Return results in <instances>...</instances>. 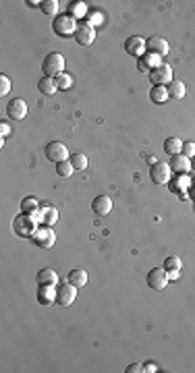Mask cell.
I'll use <instances>...</instances> for the list:
<instances>
[{"label":"cell","mask_w":195,"mask_h":373,"mask_svg":"<svg viewBox=\"0 0 195 373\" xmlns=\"http://www.w3.org/2000/svg\"><path fill=\"white\" fill-rule=\"evenodd\" d=\"M170 166L164 164V162H154L152 168H150V179L154 185H166L170 181Z\"/></svg>","instance_id":"cell-8"},{"label":"cell","mask_w":195,"mask_h":373,"mask_svg":"<svg viewBox=\"0 0 195 373\" xmlns=\"http://www.w3.org/2000/svg\"><path fill=\"white\" fill-rule=\"evenodd\" d=\"M75 299H77V286H73L71 282L56 284V305L68 307L75 303Z\"/></svg>","instance_id":"cell-4"},{"label":"cell","mask_w":195,"mask_h":373,"mask_svg":"<svg viewBox=\"0 0 195 373\" xmlns=\"http://www.w3.org/2000/svg\"><path fill=\"white\" fill-rule=\"evenodd\" d=\"M77 19H73L71 15H59L54 21H52V31L56 33L59 38H68V36H75L77 31Z\"/></svg>","instance_id":"cell-3"},{"label":"cell","mask_w":195,"mask_h":373,"mask_svg":"<svg viewBox=\"0 0 195 373\" xmlns=\"http://www.w3.org/2000/svg\"><path fill=\"white\" fill-rule=\"evenodd\" d=\"M147 77H150L152 85H164L166 87L170 81H173V68H170V64H160Z\"/></svg>","instance_id":"cell-10"},{"label":"cell","mask_w":195,"mask_h":373,"mask_svg":"<svg viewBox=\"0 0 195 373\" xmlns=\"http://www.w3.org/2000/svg\"><path fill=\"white\" fill-rule=\"evenodd\" d=\"M170 170H175V172H181V174H187L189 170H191V160L187 158V156H183V154H179V156H173L170 158Z\"/></svg>","instance_id":"cell-17"},{"label":"cell","mask_w":195,"mask_h":373,"mask_svg":"<svg viewBox=\"0 0 195 373\" xmlns=\"http://www.w3.org/2000/svg\"><path fill=\"white\" fill-rule=\"evenodd\" d=\"M162 267L166 272H181L183 270V261H181V257H166Z\"/></svg>","instance_id":"cell-29"},{"label":"cell","mask_w":195,"mask_h":373,"mask_svg":"<svg viewBox=\"0 0 195 373\" xmlns=\"http://www.w3.org/2000/svg\"><path fill=\"white\" fill-rule=\"evenodd\" d=\"M56 222H59V209L46 205L44 207V224L42 226H54Z\"/></svg>","instance_id":"cell-25"},{"label":"cell","mask_w":195,"mask_h":373,"mask_svg":"<svg viewBox=\"0 0 195 373\" xmlns=\"http://www.w3.org/2000/svg\"><path fill=\"white\" fill-rule=\"evenodd\" d=\"M42 71H44V77H52V79L61 77L65 73V56L61 52H50L44 58Z\"/></svg>","instance_id":"cell-2"},{"label":"cell","mask_w":195,"mask_h":373,"mask_svg":"<svg viewBox=\"0 0 195 373\" xmlns=\"http://www.w3.org/2000/svg\"><path fill=\"white\" fill-rule=\"evenodd\" d=\"M38 284H52L56 286L59 284V274L52 267H44V270L38 272Z\"/></svg>","instance_id":"cell-19"},{"label":"cell","mask_w":195,"mask_h":373,"mask_svg":"<svg viewBox=\"0 0 195 373\" xmlns=\"http://www.w3.org/2000/svg\"><path fill=\"white\" fill-rule=\"evenodd\" d=\"M183 156H187L189 160L195 156V143L193 141H183V149H181Z\"/></svg>","instance_id":"cell-32"},{"label":"cell","mask_w":195,"mask_h":373,"mask_svg":"<svg viewBox=\"0 0 195 373\" xmlns=\"http://www.w3.org/2000/svg\"><path fill=\"white\" fill-rule=\"evenodd\" d=\"M31 241L36 243L40 249H50L52 245L56 243V235H54L52 226H38V230L33 232Z\"/></svg>","instance_id":"cell-6"},{"label":"cell","mask_w":195,"mask_h":373,"mask_svg":"<svg viewBox=\"0 0 195 373\" xmlns=\"http://www.w3.org/2000/svg\"><path fill=\"white\" fill-rule=\"evenodd\" d=\"M191 170H195V156L191 158Z\"/></svg>","instance_id":"cell-38"},{"label":"cell","mask_w":195,"mask_h":373,"mask_svg":"<svg viewBox=\"0 0 195 373\" xmlns=\"http://www.w3.org/2000/svg\"><path fill=\"white\" fill-rule=\"evenodd\" d=\"M71 85H73V77H71V75L63 73L61 77H56V87H59L61 91H66V89H71Z\"/></svg>","instance_id":"cell-31"},{"label":"cell","mask_w":195,"mask_h":373,"mask_svg":"<svg viewBox=\"0 0 195 373\" xmlns=\"http://www.w3.org/2000/svg\"><path fill=\"white\" fill-rule=\"evenodd\" d=\"M40 201L36 199V197H25V199L21 201V212L23 214H36L38 209H40Z\"/></svg>","instance_id":"cell-24"},{"label":"cell","mask_w":195,"mask_h":373,"mask_svg":"<svg viewBox=\"0 0 195 373\" xmlns=\"http://www.w3.org/2000/svg\"><path fill=\"white\" fill-rule=\"evenodd\" d=\"M166 274H168V280H175L181 276V272H166Z\"/></svg>","instance_id":"cell-37"},{"label":"cell","mask_w":195,"mask_h":373,"mask_svg":"<svg viewBox=\"0 0 195 373\" xmlns=\"http://www.w3.org/2000/svg\"><path fill=\"white\" fill-rule=\"evenodd\" d=\"M8 133H10V126H8V123L2 121V123H0V137H4V139H6Z\"/></svg>","instance_id":"cell-35"},{"label":"cell","mask_w":195,"mask_h":373,"mask_svg":"<svg viewBox=\"0 0 195 373\" xmlns=\"http://www.w3.org/2000/svg\"><path fill=\"white\" fill-rule=\"evenodd\" d=\"M68 282L77 288H83L87 284V272L83 270V267H75V270L68 272Z\"/></svg>","instance_id":"cell-18"},{"label":"cell","mask_w":195,"mask_h":373,"mask_svg":"<svg viewBox=\"0 0 195 373\" xmlns=\"http://www.w3.org/2000/svg\"><path fill=\"white\" fill-rule=\"evenodd\" d=\"M150 100L154 104H158V106H162V104H166V100H168V89L164 85H154L150 89Z\"/></svg>","instance_id":"cell-21"},{"label":"cell","mask_w":195,"mask_h":373,"mask_svg":"<svg viewBox=\"0 0 195 373\" xmlns=\"http://www.w3.org/2000/svg\"><path fill=\"white\" fill-rule=\"evenodd\" d=\"M38 89L40 93H44V96H52V93L59 91V87H56V79L52 77H42L38 81Z\"/></svg>","instance_id":"cell-22"},{"label":"cell","mask_w":195,"mask_h":373,"mask_svg":"<svg viewBox=\"0 0 195 373\" xmlns=\"http://www.w3.org/2000/svg\"><path fill=\"white\" fill-rule=\"evenodd\" d=\"M125 371H127V373H141V371H145V369H143L141 363H133V365H129Z\"/></svg>","instance_id":"cell-34"},{"label":"cell","mask_w":195,"mask_h":373,"mask_svg":"<svg viewBox=\"0 0 195 373\" xmlns=\"http://www.w3.org/2000/svg\"><path fill=\"white\" fill-rule=\"evenodd\" d=\"M68 160H71L73 168L79 170V172L87 168V158H85V154H79V151H77V154H71V158H68Z\"/></svg>","instance_id":"cell-28"},{"label":"cell","mask_w":195,"mask_h":373,"mask_svg":"<svg viewBox=\"0 0 195 373\" xmlns=\"http://www.w3.org/2000/svg\"><path fill=\"white\" fill-rule=\"evenodd\" d=\"M143 369H145L147 373H154V371H158V367H156L154 363H145V365H143Z\"/></svg>","instance_id":"cell-36"},{"label":"cell","mask_w":195,"mask_h":373,"mask_svg":"<svg viewBox=\"0 0 195 373\" xmlns=\"http://www.w3.org/2000/svg\"><path fill=\"white\" fill-rule=\"evenodd\" d=\"M6 114H8V119H13V121H23L27 116V104H25V100L13 98V100L6 104Z\"/></svg>","instance_id":"cell-13"},{"label":"cell","mask_w":195,"mask_h":373,"mask_svg":"<svg viewBox=\"0 0 195 373\" xmlns=\"http://www.w3.org/2000/svg\"><path fill=\"white\" fill-rule=\"evenodd\" d=\"M73 38H75V42L79 46H89V44H94V40H96V29L91 27L89 23H79Z\"/></svg>","instance_id":"cell-12"},{"label":"cell","mask_w":195,"mask_h":373,"mask_svg":"<svg viewBox=\"0 0 195 373\" xmlns=\"http://www.w3.org/2000/svg\"><path fill=\"white\" fill-rule=\"evenodd\" d=\"M166 89H168V98H175V100H181V98H185V83L183 81H177V79H173L170 83L166 85Z\"/></svg>","instance_id":"cell-20"},{"label":"cell","mask_w":195,"mask_h":373,"mask_svg":"<svg viewBox=\"0 0 195 373\" xmlns=\"http://www.w3.org/2000/svg\"><path fill=\"white\" fill-rule=\"evenodd\" d=\"M181 149H183V141H181L179 137H168L166 141H164V154H168L170 158L179 156Z\"/></svg>","instance_id":"cell-23"},{"label":"cell","mask_w":195,"mask_h":373,"mask_svg":"<svg viewBox=\"0 0 195 373\" xmlns=\"http://www.w3.org/2000/svg\"><path fill=\"white\" fill-rule=\"evenodd\" d=\"M10 91V79L6 75H0V93L2 96H6V93Z\"/></svg>","instance_id":"cell-33"},{"label":"cell","mask_w":195,"mask_h":373,"mask_svg":"<svg viewBox=\"0 0 195 373\" xmlns=\"http://www.w3.org/2000/svg\"><path fill=\"white\" fill-rule=\"evenodd\" d=\"M59 0H46V2H42V6H40V10L44 15H48V17H59Z\"/></svg>","instance_id":"cell-26"},{"label":"cell","mask_w":195,"mask_h":373,"mask_svg":"<svg viewBox=\"0 0 195 373\" xmlns=\"http://www.w3.org/2000/svg\"><path fill=\"white\" fill-rule=\"evenodd\" d=\"M125 52H127L129 56H135L139 58L145 54V40L141 36H131L127 42H125Z\"/></svg>","instance_id":"cell-14"},{"label":"cell","mask_w":195,"mask_h":373,"mask_svg":"<svg viewBox=\"0 0 195 373\" xmlns=\"http://www.w3.org/2000/svg\"><path fill=\"white\" fill-rule=\"evenodd\" d=\"M145 284L150 286L152 290H164L168 284V274L164 267H152L145 276Z\"/></svg>","instance_id":"cell-5"},{"label":"cell","mask_w":195,"mask_h":373,"mask_svg":"<svg viewBox=\"0 0 195 373\" xmlns=\"http://www.w3.org/2000/svg\"><path fill=\"white\" fill-rule=\"evenodd\" d=\"M68 15H71L73 19H79L85 15V4L83 2H71L68 4Z\"/></svg>","instance_id":"cell-30"},{"label":"cell","mask_w":195,"mask_h":373,"mask_svg":"<svg viewBox=\"0 0 195 373\" xmlns=\"http://www.w3.org/2000/svg\"><path fill=\"white\" fill-rule=\"evenodd\" d=\"M145 52H152V54H158L160 58H164L170 52V44L164 38H160V36L147 38L145 40Z\"/></svg>","instance_id":"cell-11"},{"label":"cell","mask_w":195,"mask_h":373,"mask_svg":"<svg viewBox=\"0 0 195 373\" xmlns=\"http://www.w3.org/2000/svg\"><path fill=\"white\" fill-rule=\"evenodd\" d=\"M38 230V222H36V218H33L31 214H19L13 218V232L17 237L21 239H31L33 237V232Z\"/></svg>","instance_id":"cell-1"},{"label":"cell","mask_w":195,"mask_h":373,"mask_svg":"<svg viewBox=\"0 0 195 373\" xmlns=\"http://www.w3.org/2000/svg\"><path fill=\"white\" fill-rule=\"evenodd\" d=\"M91 209H94L96 216H108L112 212V199L108 195H98L94 201H91Z\"/></svg>","instance_id":"cell-15"},{"label":"cell","mask_w":195,"mask_h":373,"mask_svg":"<svg viewBox=\"0 0 195 373\" xmlns=\"http://www.w3.org/2000/svg\"><path fill=\"white\" fill-rule=\"evenodd\" d=\"M160 64H162V58H160L158 54H152V52H145L143 56L137 58V71H139V73L150 75L154 68H158Z\"/></svg>","instance_id":"cell-9"},{"label":"cell","mask_w":195,"mask_h":373,"mask_svg":"<svg viewBox=\"0 0 195 373\" xmlns=\"http://www.w3.org/2000/svg\"><path fill=\"white\" fill-rule=\"evenodd\" d=\"M44 154H46V158H48L50 162H54V164H59V162H65V160L71 158V154H68L66 145L61 143V141H52V143H48V145H46V149H44Z\"/></svg>","instance_id":"cell-7"},{"label":"cell","mask_w":195,"mask_h":373,"mask_svg":"<svg viewBox=\"0 0 195 373\" xmlns=\"http://www.w3.org/2000/svg\"><path fill=\"white\" fill-rule=\"evenodd\" d=\"M38 303L40 305H52V303H56V286L40 284L38 286Z\"/></svg>","instance_id":"cell-16"},{"label":"cell","mask_w":195,"mask_h":373,"mask_svg":"<svg viewBox=\"0 0 195 373\" xmlns=\"http://www.w3.org/2000/svg\"><path fill=\"white\" fill-rule=\"evenodd\" d=\"M73 172H75V168L71 164V160H65V162H59V164H56V174L63 179H68Z\"/></svg>","instance_id":"cell-27"}]
</instances>
